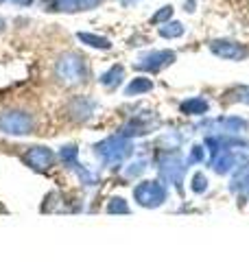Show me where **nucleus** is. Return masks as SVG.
I'll return each instance as SVG.
<instances>
[{
  "label": "nucleus",
  "instance_id": "obj_7",
  "mask_svg": "<svg viewBox=\"0 0 249 262\" xmlns=\"http://www.w3.org/2000/svg\"><path fill=\"white\" fill-rule=\"evenodd\" d=\"M201 129H205L210 136H240L249 129L247 120L243 118H234V116H227V118H212V120H205L199 125Z\"/></svg>",
  "mask_w": 249,
  "mask_h": 262
},
{
  "label": "nucleus",
  "instance_id": "obj_31",
  "mask_svg": "<svg viewBox=\"0 0 249 262\" xmlns=\"http://www.w3.org/2000/svg\"><path fill=\"white\" fill-rule=\"evenodd\" d=\"M5 27H7V22H5V18H3V15H0V33L5 31Z\"/></svg>",
  "mask_w": 249,
  "mask_h": 262
},
{
  "label": "nucleus",
  "instance_id": "obj_21",
  "mask_svg": "<svg viewBox=\"0 0 249 262\" xmlns=\"http://www.w3.org/2000/svg\"><path fill=\"white\" fill-rule=\"evenodd\" d=\"M72 170H74V173L79 175V179H81V184H83V186H94V184H96V175H92V173H90V170H88L86 166H83L81 162H77V164H74V166H72Z\"/></svg>",
  "mask_w": 249,
  "mask_h": 262
},
{
  "label": "nucleus",
  "instance_id": "obj_3",
  "mask_svg": "<svg viewBox=\"0 0 249 262\" xmlns=\"http://www.w3.org/2000/svg\"><path fill=\"white\" fill-rule=\"evenodd\" d=\"M55 72L64 83L77 85V83H81V81H86L88 66H86V59H83L79 53H64L59 59H57Z\"/></svg>",
  "mask_w": 249,
  "mask_h": 262
},
{
  "label": "nucleus",
  "instance_id": "obj_11",
  "mask_svg": "<svg viewBox=\"0 0 249 262\" xmlns=\"http://www.w3.org/2000/svg\"><path fill=\"white\" fill-rule=\"evenodd\" d=\"M151 129H153V122L151 120H147L142 116H138V118H131L127 125H122L118 134L125 136V138H138V136H147V134H151Z\"/></svg>",
  "mask_w": 249,
  "mask_h": 262
},
{
  "label": "nucleus",
  "instance_id": "obj_2",
  "mask_svg": "<svg viewBox=\"0 0 249 262\" xmlns=\"http://www.w3.org/2000/svg\"><path fill=\"white\" fill-rule=\"evenodd\" d=\"M94 153L105 166H118V164H122L127 158H131L134 144H131L129 138L116 134V136H110L98 144H94Z\"/></svg>",
  "mask_w": 249,
  "mask_h": 262
},
{
  "label": "nucleus",
  "instance_id": "obj_12",
  "mask_svg": "<svg viewBox=\"0 0 249 262\" xmlns=\"http://www.w3.org/2000/svg\"><path fill=\"white\" fill-rule=\"evenodd\" d=\"M94 110H96V103L90 101L88 96H79L70 103V114H72V118H77V120L90 118L94 114Z\"/></svg>",
  "mask_w": 249,
  "mask_h": 262
},
{
  "label": "nucleus",
  "instance_id": "obj_23",
  "mask_svg": "<svg viewBox=\"0 0 249 262\" xmlns=\"http://www.w3.org/2000/svg\"><path fill=\"white\" fill-rule=\"evenodd\" d=\"M173 18V7L171 5H166V7H162L157 13H153L151 15V24H164V22H169Z\"/></svg>",
  "mask_w": 249,
  "mask_h": 262
},
{
  "label": "nucleus",
  "instance_id": "obj_26",
  "mask_svg": "<svg viewBox=\"0 0 249 262\" xmlns=\"http://www.w3.org/2000/svg\"><path fill=\"white\" fill-rule=\"evenodd\" d=\"M53 11H77L74 9V0H51Z\"/></svg>",
  "mask_w": 249,
  "mask_h": 262
},
{
  "label": "nucleus",
  "instance_id": "obj_9",
  "mask_svg": "<svg viewBox=\"0 0 249 262\" xmlns=\"http://www.w3.org/2000/svg\"><path fill=\"white\" fill-rule=\"evenodd\" d=\"M57 155L48 146H31V149L22 155V162L31 166L33 170H48L55 164Z\"/></svg>",
  "mask_w": 249,
  "mask_h": 262
},
{
  "label": "nucleus",
  "instance_id": "obj_32",
  "mask_svg": "<svg viewBox=\"0 0 249 262\" xmlns=\"http://www.w3.org/2000/svg\"><path fill=\"white\" fill-rule=\"evenodd\" d=\"M0 212H5V208H3V206H0Z\"/></svg>",
  "mask_w": 249,
  "mask_h": 262
},
{
  "label": "nucleus",
  "instance_id": "obj_16",
  "mask_svg": "<svg viewBox=\"0 0 249 262\" xmlns=\"http://www.w3.org/2000/svg\"><path fill=\"white\" fill-rule=\"evenodd\" d=\"M151 90H153V81H151V79H147V77H136L127 88H125V94H127V96H138V94L151 92Z\"/></svg>",
  "mask_w": 249,
  "mask_h": 262
},
{
  "label": "nucleus",
  "instance_id": "obj_1",
  "mask_svg": "<svg viewBox=\"0 0 249 262\" xmlns=\"http://www.w3.org/2000/svg\"><path fill=\"white\" fill-rule=\"evenodd\" d=\"M205 146L212 155L210 166L219 175H230L243 164H249V142L236 136H208Z\"/></svg>",
  "mask_w": 249,
  "mask_h": 262
},
{
  "label": "nucleus",
  "instance_id": "obj_10",
  "mask_svg": "<svg viewBox=\"0 0 249 262\" xmlns=\"http://www.w3.org/2000/svg\"><path fill=\"white\" fill-rule=\"evenodd\" d=\"M210 51L217 57H223V59H230V61H240L249 57L247 48L238 42H232V39H214V42H210Z\"/></svg>",
  "mask_w": 249,
  "mask_h": 262
},
{
  "label": "nucleus",
  "instance_id": "obj_24",
  "mask_svg": "<svg viewBox=\"0 0 249 262\" xmlns=\"http://www.w3.org/2000/svg\"><path fill=\"white\" fill-rule=\"evenodd\" d=\"M190 188H193V192H197V194L205 192V188H208V177H205V173H195Z\"/></svg>",
  "mask_w": 249,
  "mask_h": 262
},
{
  "label": "nucleus",
  "instance_id": "obj_25",
  "mask_svg": "<svg viewBox=\"0 0 249 262\" xmlns=\"http://www.w3.org/2000/svg\"><path fill=\"white\" fill-rule=\"evenodd\" d=\"M230 96L234 98L238 103H247L249 105V85H240V88H234L230 92Z\"/></svg>",
  "mask_w": 249,
  "mask_h": 262
},
{
  "label": "nucleus",
  "instance_id": "obj_18",
  "mask_svg": "<svg viewBox=\"0 0 249 262\" xmlns=\"http://www.w3.org/2000/svg\"><path fill=\"white\" fill-rule=\"evenodd\" d=\"M184 24L177 22V20H169V22H164L160 24V35L166 37V39H175V37H181L184 35Z\"/></svg>",
  "mask_w": 249,
  "mask_h": 262
},
{
  "label": "nucleus",
  "instance_id": "obj_22",
  "mask_svg": "<svg viewBox=\"0 0 249 262\" xmlns=\"http://www.w3.org/2000/svg\"><path fill=\"white\" fill-rule=\"evenodd\" d=\"M147 170V162L144 160H140V162H134V164H129L127 168H125V177L127 179H134L138 175H142Z\"/></svg>",
  "mask_w": 249,
  "mask_h": 262
},
{
  "label": "nucleus",
  "instance_id": "obj_19",
  "mask_svg": "<svg viewBox=\"0 0 249 262\" xmlns=\"http://www.w3.org/2000/svg\"><path fill=\"white\" fill-rule=\"evenodd\" d=\"M59 160H61L64 166L72 168L74 164L79 162V149H77L74 144H66V146H61V149H59Z\"/></svg>",
  "mask_w": 249,
  "mask_h": 262
},
{
  "label": "nucleus",
  "instance_id": "obj_13",
  "mask_svg": "<svg viewBox=\"0 0 249 262\" xmlns=\"http://www.w3.org/2000/svg\"><path fill=\"white\" fill-rule=\"evenodd\" d=\"M179 110H181V114H186V116H203V114H208V110H210V103L201 96H195V98H188V101L181 103Z\"/></svg>",
  "mask_w": 249,
  "mask_h": 262
},
{
  "label": "nucleus",
  "instance_id": "obj_30",
  "mask_svg": "<svg viewBox=\"0 0 249 262\" xmlns=\"http://www.w3.org/2000/svg\"><path fill=\"white\" fill-rule=\"evenodd\" d=\"M186 11H195V3H193V0H186Z\"/></svg>",
  "mask_w": 249,
  "mask_h": 262
},
{
  "label": "nucleus",
  "instance_id": "obj_4",
  "mask_svg": "<svg viewBox=\"0 0 249 262\" xmlns=\"http://www.w3.org/2000/svg\"><path fill=\"white\" fill-rule=\"evenodd\" d=\"M157 170H160V177L164 179V182H169L177 188V190H181V182H184V173H186V162L184 158L179 155V151H169L157 158Z\"/></svg>",
  "mask_w": 249,
  "mask_h": 262
},
{
  "label": "nucleus",
  "instance_id": "obj_14",
  "mask_svg": "<svg viewBox=\"0 0 249 262\" xmlns=\"http://www.w3.org/2000/svg\"><path fill=\"white\" fill-rule=\"evenodd\" d=\"M122 77H125V68L116 63L107 72H103V75H101V85H105L107 90H116L122 83Z\"/></svg>",
  "mask_w": 249,
  "mask_h": 262
},
{
  "label": "nucleus",
  "instance_id": "obj_17",
  "mask_svg": "<svg viewBox=\"0 0 249 262\" xmlns=\"http://www.w3.org/2000/svg\"><path fill=\"white\" fill-rule=\"evenodd\" d=\"M238 173H236V177L232 179V184H230V188L234 192H247L249 190V164H243L240 168H236Z\"/></svg>",
  "mask_w": 249,
  "mask_h": 262
},
{
  "label": "nucleus",
  "instance_id": "obj_28",
  "mask_svg": "<svg viewBox=\"0 0 249 262\" xmlns=\"http://www.w3.org/2000/svg\"><path fill=\"white\" fill-rule=\"evenodd\" d=\"M205 160V149L203 146L195 144L193 151H190V158H188V164H195V162H203Z\"/></svg>",
  "mask_w": 249,
  "mask_h": 262
},
{
  "label": "nucleus",
  "instance_id": "obj_15",
  "mask_svg": "<svg viewBox=\"0 0 249 262\" xmlns=\"http://www.w3.org/2000/svg\"><path fill=\"white\" fill-rule=\"evenodd\" d=\"M79 42L92 46V48H98V51H110L112 48V42L107 37H101V35H94V33H77Z\"/></svg>",
  "mask_w": 249,
  "mask_h": 262
},
{
  "label": "nucleus",
  "instance_id": "obj_6",
  "mask_svg": "<svg viewBox=\"0 0 249 262\" xmlns=\"http://www.w3.org/2000/svg\"><path fill=\"white\" fill-rule=\"evenodd\" d=\"M33 118L27 112H5L0 114V131L7 136H27L33 131Z\"/></svg>",
  "mask_w": 249,
  "mask_h": 262
},
{
  "label": "nucleus",
  "instance_id": "obj_8",
  "mask_svg": "<svg viewBox=\"0 0 249 262\" xmlns=\"http://www.w3.org/2000/svg\"><path fill=\"white\" fill-rule=\"evenodd\" d=\"M175 59H177V55L173 51H151V53L140 57V59L134 63V68L140 72H160L166 68V66H171Z\"/></svg>",
  "mask_w": 249,
  "mask_h": 262
},
{
  "label": "nucleus",
  "instance_id": "obj_29",
  "mask_svg": "<svg viewBox=\"0 0 249 262\" xmlns=\"http://www.w3.org/2000/svg\"><path fill=\"white\" fill-rule=\"evenodd\" d=\"M13 5H20V7H27V5H31L33 0H11Z\"/></svg>",
  "mask_w": 249,
  "mask_h": 262
},
{
  "label": "nucleus",
  "instance_id": "obj_20",
  "mask_svg": "<svg viewBox=\"0 0 249 262\" xmlns=\"http://www.w3.org/2000/svg\"><path fill=\"white\" fill-rule=\"evenodd\" d=\"M107 212H110V214H129L131 210L122 196H112L110 203H107Z\"/></svg>",
  "mask_w": 249,
  "mask_h": 262
},
{
  "label": "nucleus",
  "instance_id": "obj_27",
  "mask_svg": "<svg viewBox=\"0 0 249 262\" xmlns=\"http://www.w3.org/2000/svg\"><path fill=\"white\" fill-rule=\"evenodd\" d=\"M103 0H74V9L77 11H88V9H94L98 7Z\"/></svg>",
  "mask_w": 249,
  "mask_h": 262
},
{
  "label": "nucleus",
  "instance_id": "obj_5",
  "mask_svg": "<svg viewBox=\"0 0 249 262\" xmlns=\"http://www.w3.org/2000/svg\"><path fill=\"white\" fill-rule=\"evenodd\" d=\"M166 196H169V192L160 182H142L134 188V199L142 208H160L166 201Z\"/></svg>",
  "mask_w": 249,
  "mask_h": 262
}]
</instances>
